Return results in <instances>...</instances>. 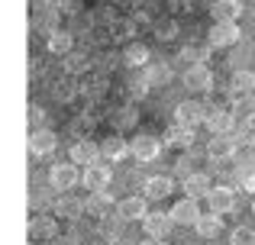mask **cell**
Returning a JSON list of instances; mask_svg holds the SVG:
<instances>
[{
  "label": "cell",
  "instance_id": "7402d4cb",
  "mask_svg": "<svg viewBox=\"0 0 255 245\" xmlns=\"http://www.w3.org/2000/svg\"><path fill=\"white\" fill-rule=\"evenodd\" d=\"M145 84L149 87H168V81H171V68L165 62H149L145 65Z\"/></svg>",
  "mask_w": 255,
  "mask_h": 245
},
{
  "label": "cell",
  "instance_id": "9c48e42d",
  "mask_svg": "<svg viewBox=\"0 0 255 245\" xmlns=\"http://www.w3.org/2000/svg\"><path fill=\"white\" fill-rule=\"evenodd\" d=\"M207 203H210V213L223 216V213H230V210H236V190L233 187H213L210 194H207Z\"/></svg>",
  "mask_w": 255,
  "mask_h": 245
},
{
  "label": "cell",
  "instance_id": "f35d334b",
  "mask_svg": "<svg viewBox=\"0 0 255 245\" xmlns=\"http://www.w3.org/2000/svg\"><path fill=\"white\" fill-rule=\"evenodd\" d=\"M155 13H158V0H139V6H136V23H152L155 19Z\"/></svg>",
  "mask_w": 255,
  "mask_h": 245
},
{
  "label": "cell",
  "instance_id": "ab89813d",
  "mask_svg": "<svg viewBox=\"0 0 255 245\" xmlns=\"http://www.w3.org/2000/svg\"><path fill=\"white\" fill-rule=\"evenodd\" d=\"M91 19H94V26H104V29H110V26L117 23V16H113V6H107V3H100L97 10L91 13Z\"/></svg>",
  "mask_w": 255,
  "mask_h": 245
},
{
  "label": "cell",
  "instance_id": "5bb4252c",
  "mask_svg": "<svg viewBox=\"0 0 255 245\" xmlns=\"http://www.w3.org/2000/svg\"><path fill=\"white\" fill-rule=\"evenodd\" d=\"M142 226H145V233H149V239H165V236L171 233L174 220H171V213H149L142 220Z\"/></svg>",
  "mask_w": 255,
  "mask_h": 245
},
{
  "label": "cell",
  "instance_id": "3957f363",
  "mask_svg": "<svg viewBox=\"0 0 255 245\" xmlns=\"http://www.w3.org/2000/svg\"><path fill=\"white\" fill-rule=\"evenodd\" d=\"M55 236H58V220H55V216L36 213L29 220V239L32 242H52Z\"/></svg>",
  "mask_w": 255,
  "mask_h": 245
},
{
  "label": "cell",
  "instance_id": "5b68a950",
  "mask_svg": "<svg viewBox=\"0 0 255 245\" xmlns=\"http://www.w3.org/2000/svg\"><path fill=\"white\" fill-rule=\"evenodd\" d=\"M129 152L136 162H155L158 152H162V142H158L155 136H136L129 142Z\"/></svg>",
  "mask_w": 255,
  "mask_h": 245
},
{
  "label": "cell",
  "instance_id": "7bdbcfd3",
  "mask_svg": "<svg viewBox=\"0 0 255 245\" xmlns=\"http://www.w3.org/2000/svg\"><path fill=\"white\" fill-rule=\"evenodd\" d=\"M230 245H255V229H249V226H239L236 233H233Z\"/></svg>",
  "mask_w": 255,
  "mask_h": 245
},
{
  "label": "cell",
  "instance_id": "b9f144b4",
  "mask_svg": "<svg viewBox=\"0 0 255 245\" xmlns=\"http://www.w3.org/2000/svg\"><path fill=\"white\" fill-rule=\"evenodd\" d=\"M45 116H49V113H45L42 107H29V110H26V120H29V129H32V132H36V129H45Z\"/></svg>",
  "mask_w": 255,
  "mask_h": 245
},
{
  "label": "cell",
  "instance_id": "277c9868",
  "mask_svg": "<svg viewBox=\"0 0 255 245\" xmlns=\"http://www.w3.org/2000/svg\"><path fill=\"white\" fill-rule=\"evenodd\" d=\"M239 36H243V32H239L236 23H213L210 32H207V42H210L213 49H226V45H233Z\"/></svg>",
  "mask_w": 255,
  "mask_h": 245
},
{
  "label": "cell",
  "instance_id": "cb8c5ba5",
  "mask_svg": "<svg viewBox=\"0 0 255 245\" xmlns=\"http://www.w3.org/2000/svg\"><path fill=\"white\" fill-rule=\"evenodd\" d=\"M168 194H174V181H171V177L155 174V177L145 181V197H149V200H165Z\"/></svg>",
  "mask_w": 255,
  "mask_h": 245
},
{
  "label": "cell",
  "instance_id": "7dc6e473",
  "mask_svg": "<svg viewBox=\"0 0 255 245\" xmlns=\"http://www.w3.org/2000/svg\"><path fill=\"white\" fill-rule=\"evenodd\" d=\"M171 6H174V10H181V13H191L194 0H171Z\"/></svg>",
  "mask_w": 255,
  "mask_h": 245
},
{
  "label": "cell",
  "instance_id": "d6986e66",
  "mask_svg": "<svg viewBox=\"0 0 255 245\" xmlns=\"http://www.w3.org/2000/svg\"><path fill=\"white\" fill-rule=\"evenodd\" d=\"M136 26L139 23L132 16H117V23L107 29V39H110V42H126V45H129V39L136 36Z\"/></svg>",
  "mask_w": 255,
  "mask_h": 245
},
{
  "label": "cell",
  "instance_id": "4316f807",
  "mask_svg": "<svg viewBox=\"0 0 255 245\" xmlns=\"http://www.w3.org/2000/svg\"><path fill=\"white\" fill-rule=\"evenodd\" d=\"M255 90V71H236L230 81V97L236 100V97H246Z\"/></svg>",
  "mask_w": 255,
  "mask_h": 245
},
{
  "label": "cell",
  "instance_id": "44dd1931",
  "mask_svg": "<svg viewBox=\"0 0 255 245\" xmlns=\"http://www.w3.org/2000/svg\"><path fill=\"white\" fill-rule=\"evenodd\" d=\"M45 45H49V52L52 55H71V52H75V32L71 29H58L55 36H49L45 39Z\"/></svg>",
  "mask_w": 255,
  "mask_h": 245
},
{
  "label": "cell",
  "instance_id": "f546056e",
  "mask_svg": "<svg viewBox=\"0 0 255 245\" xmlns=\"http://www.w3.org/2000/svg\"><path fill=\"white\" fill-rule=\"evenodd\" d=\"M123 62L129 65V68H145L149 65V49H145L142 42H129L123 52Z\"/></svg>",
  "mask_w": 255,
  "mask_h": 245
},
{
  "label": "cell",
  "instance_id": "ba28073f",
  "mask_svg": "<svg viewBox=\"0 0 255 245\" xmlns=\"http://www.w3.org/2000/svg\"><path fill=\"white\" fill-rule=\"evenodd\" d=\"M207 155H210L220 168H226V164L233 162V155H236V142H233V139H223V136H213L210 142H207Z\"/></svg>",
  "mask_w": 255,
  "mask_h": 245
},
{
  "label": "cell",
  "instance_id": "f907efd6",
  "mask_svg": "<svg viewBox=\"0 0 255 245\" xmlns=\"http://www.w3.org/2000/svg\"><path fill=\"white\" fill-rule=\"evenodd\" d=\"M142 245H165L162 239H149V242H142Z\"/></svg>",
  "mask_w": 255,
  "mask_h": 245
},
{
  "label": "cell",
  "instance_id": "ffe728a7",
  "mask_svg": "<svg viewBox=\"0 0 255 245\" xmlns=\"http://www.w3.org/2000/svg\"><path fill=\"white\" fill-rule=\"evenodd\" d=\"M165 145H171V149H191L194 145V129L191 126H181L174 123L165 129Z\"/></svg>",
  "mask_w": 255,
  "mask_h": 245
},
{
  "label": "cell",
  "instance_id": "f1b7e54d",
  "mask_svg": "<svg viewBox=\"0 0 255 245\" xmlns=\"http://www.w3.org/2000/svg\"><path fill=\"white\" fill-rule=\"evenodd\" d=\"M94 68V58L87 55V52H71V55H65V71L68 75H87V71Z\"/></svg>",
  "mask_w": 255,
  "mask_h": 245
},
{
  "label": "cell",
  "instance_id": "d6a6232c",
  "mask_svg": "<svg viewBox=\"0 0 255 245\" xmlns=\"http://www.w3.org/2000/svg\"><path fill=\"white\" fill-rule=\"evenodd\" d=\"M139 123V110L132 107V103H126V107H120L117 113H113V126L117 129H129V126Z\"/></svg>",
  "mask_w": 255,
  "mask_h": 245
},
{
  "label": "cell",
  "instance_id": "8992f818",
  "mask_svg": "<svg viewBox=\"0 0 255 245\" xmlns=\"http://www.w3.org/2000/svg\"><path fill=\"white\" fill-rule=\"evenodd\" d=\"M200 207H197V200H191V197H184V200H178L171 207V220L178 223V226H197L200 223Z\"/></svg>",
  "mask_w": 255,
  "mask_h": 245
},
{
  "label": "cell",
  "instance_id": "2e32d148",
  "mask_svg": "<svg viewBox=\"0 0 255 245\" xmlns=\"http://www.w3.org/2000/svg\"><path fill=\"white\" fill-rule=\"evenodd\" d=\"M97 158H104V155H100V145L87 142V139H81V142L71 145V162H75V164L91 168V164H97Z\"/></svg>",
  "mask_w": 255,
  "mask_h": 245
},
{
  "label": "cell",
  "instance_id": "e0dca14e",
  "mask_svg": "<svg viewBox=\"0 0 255 245\" xmlns=\"http://www.w3.org/2000/svg\"><path fill=\"white\" fill-rule=\"evenodd\" d=\"M210 49H213L210 42H191V45L181 49L178 62H187V68H194V65H207V62H210Z\"/></svg>",
  "mask_w": 255,
  "mask_h": 245
},
{
  "label": "cell",
  "instance_id": "816d5d0a",
  "mask_svg": "<svg viewBox=\"0 0 255 245\" xmlns=\"http://www.w3.org/2000/svg\"><path fill=\"white\" fill-rule=\"evenodd\" d=\"M36 245H45V242H36Z\"/></svg>",
  "mask_w": 255,
  "mask_h": 245
},
{
  "label": "cell",
  "instance_id": "bcb514c9",
  "mask_svg": "<svg viewBox=\"0 0 255 245\" xmlns=\"http://www.w3.org/2000/svg\"><path fill=\"white\" fill-rule=\"evenodd\" d=\"M29 6H32L36 13H49L52 6H55V0H29Z\"/></svg>",
  "mask_w": 255,
  "mask_h": 245
},
{
  "label": "cell",
  "instance_id": "7c38bea8",
  "mask_svg": "<svg viewBox=\"0 0 255 245\" xmlns=\"http://www.w3.org/2000/svg\"><path fill=\"white\" fill-rule=\"evenodd\" d=\"M184 87L187 90H210L213 87V71L207 65H194L184 71Z\"/></svg>",
  "mask_w": 255,
  "mask_h": 245
},
{
  "label": "cell",
  "instance_id": "f6af8a7d",
  "mask_svg": "<svg viewBox=\"0 0 255 245\" xmlns=\"http://www.w3.org/2000/svg\"><path fill=\"white\" fill-rule=\"evenodd\" d=\"M113 62H117V58H110V55H100V58H97V65H94V68H97V75H107V71L113 68Z\"/></svg>",
  "mask_w": 255,
  "mask_h": 245
},
{
  "label": "cell",
  "instance_id": "f5cc1de1",
  "mask_svg": "<svg viewBox=\"0 0 255 245\" xmlns=\"http://www.w3.org/2000/svg\"><path fill=\"white\" fill-rule=\"evenodd\" d=\"M252 207H255V203H252Z\"/></svg>",
  "mask_w": 255,
  "mask_h": 245
},
{
  "label": "cell",
  "instance_id": "7a4b0ae2",
  "mask_svg": "<svg viewBox=\"0 0 255 245\" xmlns=\"http://www.w3.org/2000/svg\"><path fill=\"white\" fill-rule=\"evenodd\" d=\"M207 129L213 132V136H223V132L236 129V116H233V110L220 107V103H207V116H204Z\"/></svg>",
  "mask_w": 255,
  "mask_h": 245
},
{
  "label": "cell",
  "instance_id": "ee69618b",
  "mask_svg": "<svg viewBox=\"0 0 255 245\" xmlns=\"http://www.w3.org/2000/svg\"><path fill=\"white\" fill-rule=\"evenodd\" d=\"M236 142L239 145H255V123H243L236 129Z\"/></svg>",
  "mask_w": 255,
  "mask_h": 245
},
{
  "label": "cell",
  "instance_id": "52a82bcc",
  "mask_svg": "<svg viewBox=\"0 0 255 245\" xmlns=\"http://www.w3.org/2000/svg\"><path fill=\"white\" fill-rule=\"evenodd\" d=\"M204 116H207V103H197V100H184V103H178V110H174V123H181V126H197V123H204Z\"/></svg>",
  "mask_w": 255,
  "mask_h": 245
},
{
  "label": "cell",
  "instance_id": "d590c367",
  "mask_svg": "<svg viewBox=\"0 0 255 245\" xmlns=\"http://www.w3.org/2000/svg\"><path fill=\"white\" fill-rule=\"evenodd\" d=\"M81 94V87H78L75 81H58L55 87H52V97L55 100H62V103H68V100H75V97Z\"/></svg>",
  "mask_w": 255,
  "mask_h": 245
},
{
  "label": "cell",
  "instance_id": "60d3db41",
  "mask_svg": "<svg viewBox=\"0 0 255 245\" xmlns=\"http://www.w3.org/2000/svg\"><path fill=\"white\" fill-rule=\"evenodd\" d=\"M55 10L62 13V16H81L84 13V0H55Z\"/></svg>",
  "mask_w": 255,
  "mask_h": 245
},
{
  "label": "cell",
  "instance_id": "8d00e7d4",
  "mask_svg": "<svg viewBox=\"0 0 255 245\" xmlns=\"http://www.w3.org/2000/svg\"><path fill=\"white\" fill-rule=\"evenodd\" d=\"M94 123H97V120H94V116H87V113H81V116H75V120H71V132L78 136V142L94 132Z\"/></svg>",
  "mask_w": 255,
  "mask_h": 245
},
{
  "label": "cell",
  "instance_id": "74e56055",
  "mask_svg": "<svg viewBox=\"0 0 255 245\" xmlns=\"http://www.w3.org/2000/svg\"><path fill=\"white\" fill-rule=\"evenodd\" d=\"M123 94L129 97V100H142L145 94H149V84H145V78H132V81L123 84Z\"/></svg>",
  "mask_w": 255,
  "mask_h": 245
},
{
  "label": "cell",
  "instance_id": "6da1fadb",
  "mask_svg": "<svg viewBox=\"0 0 255 245\" xmlns=\"http://www.w3.org/2000/svg\"><path fill=\"white\" fill-rule=\"evenodd\" d=\"M81 171H78V164L75 162H58V164H52L49 168V184H52V190H71L78 181H81Z\"/></svg>",
  "mask_w": 255,
  "mask_h": 245
},
{
  "label": "cell",
  "instance_id": "9a60e30c",
  "mask_svg": "<svg viewBox=\"0 0 255 245\" xmlns=\"http://www.w3.org/2000/svg\"><path fill=\"white\" fill-rule=\"evenodd\" d=\"M100 155H104L107 162H123L132 152H129V142H126L123 136H107L104 142H100Z\"/></svg>",
  "mask_w": 255,
  "mask_h": 245
},
{
  "label": "cell",
  "instance_id": "ac0fdd59",
  "mask_svg": "<svg viewBox=\"0 0 255 245\" xmlns=\"http://www.w3.org/2000/svg\"><path fill=\"white\" fill-rule=\"evenodd\" d=\"M55 145H58V136L52 129L29 132V152L32 155H49V152H55Z\"/></svg>",
  "mask_w": 255,
  "mask_h": 245
},
{
  "label": "cell",
  "instance_id": "4dcf8cb0",
  "mask_svg": "<svg viewBox=\"0 0 255 245\" xmlns=\"http://www.w3.org/2000/svg\"><path fill=\"white\" fill-rule=\"evenodd\" d=\"M233 116L239 123H255V97L246 94V97H236L233 100Z\"/></svg>",
  "mask_w": 255,
  "mask_h": 245
},
{
  "label": "cell",
  "instance_id": "1f68e13d",
  "mask_svg": "<svg viewBox=\"0 0 255 245\" xmlns=\"http://www.w3.org/2000/svg\"><path fill=\"white\" fill-rule=\"evenodd\" d=\"M81 94H87V100H100V97L107 94V75H91L84 81Z\"/></svg>",
  "mask_w": 255,
  "mask_h": 245
},
{
  "label": "cell",
  "instance_id": "681fc988",
  "mask_svg": "<svg viewBox=\"0 0 255 245\" xmlns=\"http://www.w3.org/2000/svg\"><path fill=\"white\" fill-rule=\"evenodd\" d=\"M62 245H78V239H75V236H65V239H62Z\"/></svg>",
  "mask_w": 255,
  "mask_h": 245
},
{
  "label": "cell",
  "instance_id": "8fae6325",
  "mask_svg": "<svg viewBox=\"0 0 255 245\" xmlns=\"http://www.w3.org/2000/svg\"><path fill=\"white\" fill-rule=\"evenodd\" d=\"M117 216L126 223L132 220H145L149 216V207H145V197H126V200L117 203Z\"/></svg>",
  "mask_w": 255,
  "mask_h": 245
},
{
  "label": "cell",
  "instance_id": "c3c4849f",
  "mask_svg": "<svg viewBox=\"0 0 255 245\" xmlns=\"http://www.w3.org/2000/svg\"><path fill=\"white\" fill-rule=\"evenodd\" d=\"M113 6H120V10H136L139 0H113Z\"/></svg>",
  "mask_w": 255,
  "mask_h": 245
},
{
  "label": "cell",
  "instance_id": "484cf974",
  "mask_svg": "<svg viewBox=\"0 0 255 245\" xmlns=\"http://www.w3.org/2000/svg\"><path fill=\"white\" fill-rule=\"evenodd\" d=\"M52 213L62 216V220H78V216L84 213V200H78V197H58Z\"/></svg>",
  "mask_w": 255,
  "mask_h": 245
},
{
  "label": "cell",
  "instance_id": "83f0119b",
  "mask_svg": "<svg viewBox=\"0 0 255 245\" xmlns=\"http://www.w3.org/2000/svg\"><path fill=\"white\" fill-rule=\"evenodd\" d=\"M58 16H62V13L58 10H49V13H36V19H32V29L39 32V36H55L58 32Z\"/></svg>",
  "mask_w": 255,
  "mask_h": 245
},
{
  "label": "cell",
  "instance_id": "603a6c76",
  "mask_svg": "<svg viewBox=\"0 0 255 245\" xmlns=\"http://www.w3.org/2000/svg\"><path fill=\"white\" fill-rule=\"evenodd\" d=\"M181 187H184V194L191 197V200H197V197H207L213 190V184H210V174H191V177H184V184H181Z\"/></svg>",
  "mask_w": 255,
  "mask_h": 245
},
{
  "label": "cell",
  "instance_id": "30bf717a",
  "mask_svg": "<svg viewBox=\"0 0 255 245\" xmlns=\"http://www.w3.org/2000/svg\"><path fill=\"white\" fill-rule=\"evenodd\" d=\"M110 168H107V164H91V168H84V177H81V184L87 190H91V194H97V190H107L110 187Z\"/></svg>",
  "mask_w": 255,
  "mask_h": 245
},
{
  "label": "cell",
  "instance_id": "e575fe53",
  "mask_svg": "<svg viewBox=\"0 0 255 245\" xmlns=\"http://www.w3.org/2000/svg\"><path fill=\"white\" fill-rule=\"evenodd\" d=\"M178 23L174 19H155V39L158 42H174L178 39Z\"/></svg>",
  "mask_w": 255,
  "mask_h": 245
},
{
  "label": "cell",
  "instance_id": "4fadbf2b",
  "mask_svg": "<svg viewBox=\"0 0 255 245\" xmlns=\"http://www.w3.org/2000/svg\"><path fill=\"white\" fill-rule=\"evenodd\" d=\"M239 13H243V3H239V0H213L210 3L213 23H236Z\"/></svg>",
  "mask_w": 255,
  "mask_h": 245
},
{
  "label": "cell",
  "instance_id": "836d02e7",
  "mask_svg": "<svg viewBox=\"0 0 255 245\" xmlns=\"http://www.w3.org/2000/svg\"><path fill=\"white\" fill-rule=\"evenodd\" d=\"M220 229H223V220H220L217 213H210V216H200V223H197V233L204 236V239H217V236H220Z\"/></svg>",
  "mask_w": 255,
  "mask_h": 245
},
{
  "label": "cell",
  "instance_id": "d4e9b609",
  "mask_svg": "<svg viewBox=\"0 0 255 245\" xmlns=\"http://www.w3.org/2000/svg\"><path fill=\"white\" fill-rule=\"evenodd\" d=\"M84 210H87L91 216H97V220H100V216L113 213V197L107 194V190H97V194H91V197L84 200Z\"/></svg>",
  "mask_w": 255,
  "mask_h": 245
}]
</instances>
